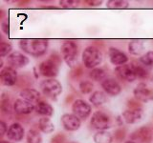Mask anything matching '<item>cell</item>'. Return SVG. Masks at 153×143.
Instances as JSON below:
<instances>
[{
    "label": "cell",
    "instance_id": "6da1fadb",
    "mask_svg": "<svg viewBox=\"0 0 153 143\" xmlns=\"http://www.w3.org/2000/svg\"><path fill=\"white\" fill-rule=\"evenodd\" d=\"M18 46L25 54L33 57H40L46 54L49 46L47 39H36V38H27L19 40Z\"/></svg>",
    "mask_w": 153,
    "mask_h": 143
},
{
    "label": "cell",
    "instance_id": "7a4b0ae2",
    "mask_svg": "<svg viewBox=\"0 0 153 143\" xmlns=\"http://www.w3.org/2000/svg\"><path fill=\"white\" fill-rule=\"evenodd\" d=\"M61 56L56 52H53L49 58L42 61L38 65V72L44 77L55 78L59 74V65L61 64Z\"/></svg>",
    "mask_w": 153,
    "mask_h": 143
},
{
    "label": "cell",
    "instance_id": "3957f363",
    "mask_svg": "<svg viewBox=\"0 0 153 143\" xmlns=\"http://www.w3.org/2000/svg\"><path fill=\"white\" fill-rule=\"evenodd\" d=\"M81 58H82V63L85 68L93 70L102 64L103 56L99 48L95 46H88L83 50Z\"/></svg>",
    "mask_w": 153,
    "mask_h": 143
},
{
    "label": "cell",
    "instance_id": "277c9868",
    "mask_svg": "<svg viewBox=\"0 0 153 143\" xmlns=\"http://www.w3.org/2000/svg\"><path fill=\"white\" fill-rule=\"evenodd\" d=\"M61 57L65 63L72 69L78 66L79 46L74 41H65L60 47Z\"/></svg>",
    "mask_w": 153,
    "mask_h": 143
},
{
    "label": "cell",
    "instance_id": "5b68a950",
    "mask_svg": "<svg viewBox=\"0 0 153 143\" xmlns=\"http://www.w3.org/2000/svg\"><path fill=\"white\" fill-rule=\"evenodd\" d=\"M39 88L42 94L51 99H56L62 93V85L59 80L55 78H46L42 80L39 84Z\"/></svg>",
    "mask_w": 153,
    "mask_h": 143
},
{
    "label": "cell",
    "instance_id": "8992f818",
    "mask_svg": "<svg viewBox=\"0 0 153 143\" xmlns=\"http://www.w3.org/2000/svg\"><path fill=\"white\" fill-rule=\"evenodd\" d=\"M90 124L98 131H106L108 128L111 127V118L106 113L102 111H97L92 114Z\"/></svg>",
    "mask_w": 153,
    "mask_h": 143
},
{
    "label": "cell",
    "instance_id": "52a82bcc",
    "mask_svg": "<svg viewBox=\"0 0 153 143\" xmlns=\"http://www.w3.org/2000/svg\"><path fill=\"white\" fill-rule=\"evenodd\" d=\"M72 111L80 120H86L92 113V108H91V105L86 102L85 100L76 99L72 105Z\"/></svg>",
    "mask_w": 153,
    "mask_h": 143
},
{
    "label": "cell",
    "instance_id": "ba28073f",
    "mask_svg": "<svg viewBox=\"0 0 153 143\" xmlns=\"http://www.w3.org/2000/svg\"><path fill=\"white\" fill-rule=\"evenodd\" d=\"M153 137V131L148 126H142L138 128L130 135V140L137 143H151Z\"/></svg>",
    "mask_w": 153,
    "mask_h": 143
},
{
    "label": "cell",
    "instance_id": "9c48e42d",
    "mask_svg": "<svg viewBox=\"0 0 153 143\" xmlns=\"http://www.w3.org/2000/svg\"><path fill=\"white\" fill-rule=\"evenodd\" d=\"M134 98L140 102H148L153 100V90L150 89L146 83H139L133 91Z\"/></svg>",
    "mask_w": 153,
    "mask_h": 143
},
{
    "label": "cell",
    "instance_id": "30bf717a",
    "mask_svg": "<svg viewBox=\"0 0 153 143\" xmlns=\"http://www.w3.org/2000/svg\"><path fill=\"white\" fill-rule=\"evenodd\" d=\"M61 125L64 130L68 132H75L79 130L81 125V120L74 114H64L60 117Z\"/></svg>",
    "mask_w": 153,
    "mask_h": 143
},
{
    "label": "cell",
    "instance_id": "8fae6325",
    "mask_svg": "<svg viewBox=\"0 0 153 143\" xmlns=\"http://www.w3.org/2000/svg\"><path fill=\"white\" fill-rule=\"evenodd\" d=\"M0 80L1 83L5 86H13L17 84L18 75L16 69L7 66L2 68L0 72Z\"/></svg>",
    "mask_w": 153,
    "mask_h": 143
},
{
    "label": "cell",
    "instance_id": "7c38bea8",
    "mask_svg": "<svg viewBox=\"0 0 153 143\" xmlns=\"http://www.w3.org/2000/svg\"><path fill=\"white\" fill-rule=\"evenodd\" d=\"M7 62L13 69H21L26 67L30 60L28 57L23 55L20 52H13L11 55H9L7 57Z\"/></svg>",
    "mask_w": 153,
    "mask_h": 143
},
{
    "label": "cell",
    "instance_id": "4fadbf2b",
    "mask_svg": "<svg viewBox=\"0 0 153 143\" xmlns=\"http://www.w3.org/2000/svg\"><path fill=\"white\" fill-rule=\"evenodd\" d=\"M115 73L120 78L127 81V82H133L137 79V75L132 64H124L118 66L115 68Z\"/></svg>",
    "mask_w": 153,
    "mask_h": 143
},
{
    "label": "cell",
    "instance_id": "5bb4252c",
    "mask_svg": "<svg viewBox=\"0 0 153 143\" xmlns=\"http://www.w3.org/2000/svg\"><path fill=\"white\" fill-rule=\"evenodd\" d=\"M100 86L105 94L112 97H116L122 92V86L114 77H106L102 82H100Z\"/></svg>",
    "mask_w": 153,
    "mask_h": 143
},
{
    "label": "cell",
    "instance_id": "9a60e30c",
    "mask_svg": "<svg viewBox=\"0 0 153 143\" xmlns=\"http://www.w3.org/2000/svg\"><path fill=\"white\" fill-rule=\"evenodd\" d=\"M122 117L123 121L127 124H136L143 120V118L145 117V113H143V108L133 110L128 109L123 112Z\"/></svg>",
    "mask_w": 153,
    "mask_h": 143
},
{
    "label": "cell",
    "instance_id": "2e32d148",
    "mask_svg": "<svg viewBox=\"0 0 153 143\" xmlns=\"http://www.w3.org/2000/svg\"><path fill=\"white\" fill-rule=\"evenodd\" d=\"M36 109V105L23 98L16 99L13 103V112L17 114H30Z\"/></svg>",
    "mask_w": 153,
    "mask_h": 143
},
{
    "label": "cell",
    "instance_id": "e0dca14e",
    "mask_svg": "<svg viewBox=\"0 0 153 143\" xmlns=\"http://www.w3.org/2000/svg\"><path fill=\"white\" fill-rule=\"evenodd\" d=\"M6 136L8 137V139L18 142V141H21L24 138V136H25V130H24L23 126L20 123L14 122L9 126Z\"/></svg>",
    "mask_w": 153,
    "mask_h": 143
},
{
    "label": "cell",
    "instance_id": "ac0fdd59",
    "mask_svg": "<svg viewBox=\"0 0 153 143\" xmlns=\"http://www.w3.org/2000/svg\"><path fill=\"white\" fill-rule=\"evenodd\" d=\"M108 57L110 62L113 65H117V67L126 64V62L128 61L127 55L115 47H110L108 49Z\"/></svg>",
    "mask_w": 153,
    "mask_h": 143
},
{
    "label": "cell",
    "instance_id": "d6986e66",
    "mask_svg": "<svg viewBox=\"0 0 153 143\" xmlns=\"http://www.w3.org/2000/svg\"><path fill=\"white\" fill-rule=\"evenodd\" d=\"M35 111L36 112V114H40L43 117H49L54 114V108H53V106L51 104L47 103L46 101H43V100H40L39 102L36 104Z\"/></svg>",
    "mask_w": 153,
    "mask_h": 143
},
{
    "label": "cell",
    "instance_id": "ffe728a7",
    "mask_svg": "<svg viewBox=\"0 0 153 143\" xmlns=\"http://www.w3.org/2000/svg\"><path fill=\"white\" fill-rule=\"evenodd\" d=\"M19 94H20L21 98L27 100V101H30V102H32L33 104L40 101V100H39L40 93L36 89H33V88L23 89Z\"/></svg>",
    "mask_w": 153,
    "mask_h": 143
},
{
    "label": "cell",
    "instance_id": "44dd1931",
    "mask_svg": "<svg viewBox=\"0 0 153 143\" xmlns=\"http://www.w3.org/2000/svg\"><path fill=\"white\" fill-rule=\"evenodd\" d=\"M90 103H92L95 107H100L102 106L104 103H106L107 101V97L103 91H95L91 94L89 97Z\"/></svg>",
    "mask_w": 153,
    "mask_h": 143
},
{
    "label": "cell",
    "instance_id": "7402d4cb",
    "mask_svg": "<svg viewBox=\"0 0 153 143\" xmlns=\"http://www.w3.org/2000/svg\"><path fill=\"white\" fill-rule=\"evenodd\" d=\"M0 110H1V114L3 116H11L13 114V105H12L9 97L5 94H3L1 97Z\"/></svg>",
    "mask_w": 153,
    "mask_h": 143
},
{
    "label": "cell",
    "instance_id": "603a6c76",
    "mask_svg": "<svg viewBox=\"0 0 153 143\" xmlns=\"http://www.w3.org/2000/svg\"><path fill=\"white\" fill-rule=\"evenodd\" d=\"M114 136L112 133L106 131H98L93 136V140L95 143H112Z\"/></svg>",
    "mask_w": 153,
    "mask_h": 143
},
{
    "label": "cell",
    "instance_id": "cb8c5ba5",
    "mask_svg": "<svg viewBox=\"0 0 153 143\" xmlns=\"http://www.w3.org/2000/svg\"><path fill=\"white\" fill-rule=\"evenodd\" d=\"M38 128L44 133H52L55 131V125L49 117H41L38 120Z\"/></svg>",
    "mask_w": 153,
    "mask_h": 143
},
{
    "label": "cell",
    "instance_id": "d4e9b609",
    "mask_svg": "<svg viewBox=\"0 0 153 143\" xmlns=\"http://www.w3.org/2000/svg\"><path fill=\"white\" fill-rule=\"evenodd\" d=\"M145 50V44L142 40H132L128 44V52L133 55H140Z\"/></svg>",
    "mask_w": 153,
    "mask_h": 143
},
{
    "label": "cell",
    "instance_id": "484cf974",
    "mask_svg": "<svg viewBox=\"0 0 153 143\" xmlns=\"http://www.w3.org/2000/svg\"><path fill=\"white\" fill-rule=\"evenodd\" d=\"M107 72L104 68H102V67H97L93 70H91L89 72V77L94 80V81H102L107 77Z\"/></svg>",
    "mask_w": 153,
    "mask_h": 143
},
{
    "label": "cell",
    "instance_id": "4316f807",
    "mask_svg": "<svg viewBox=\"0 0 153 143\" xmlns=\"http://www.w3.org/2000/svg\"><path fill=\"white\" fill-rule=\"evenodd\" d=\"M133 68H134V71H135V74L137 75V78H140V79H145V78H147L148 77V71L146 69V67L143 66V64L141 63H137V62H133L131 63Z\"/></svg>",
    "mask_w": 153,
    "mask_h": 143
},
{
    "label": "cell",
    "instance_id": "83f0119b",
    "mask_svg": "<svg viewBox=\"0 0 153 143\" xmlns=\"http://www.w3.org/2000/svg\"><path fill=\"white\" fill-rule=\"evenodd\" d=\"M106 8L113 10H123L129 8V2L126 0H109L106 2Z\"/></svg>",
    "mask_w": 153,
    "mask_h": 143
},
{
    "label": "cell",
    "instance_id": "f1b7e54d",
    "mask_svg": "<svg viewBox=\"0 0 153 143\" xmlns=\"http://www.w3.org/2000/svg\"><path fill=\"white\" fill-rule=\"evenodd\" d=\"M27 143H42V136L40 133L35 129H30L26 136Z\"/></svg>",
    "mask_w": 153,
    "mask_h": 143
},
{
    "label": "cell",
    "instance_id": "f546056e",
    "mask_svg": "<svg viewBox=\"0 0 153 143\" xmlns=\"http://www.w3.org/2000/svg\"><path fill=\"white\" fill-rule=\"evenodd\" d=\"M79 89L83 94H91L94 90V84L89 80H82L79 84Z\"/></svg>",
    "mask_w": 153,
    "mask_h": 143
},
{
    "label": "cell",
    "instance_id": "4dcf8cb0",
    "mask_svg": "<svg viewBox=\"0 0 153 143\" xmlns=\"http://www.w3.org/2000/svg\"><path fill=\"white\" fill-rule=\"evenodd\" d=\"M139 62L145 67H153V51H149L143 55L139 58Z\"/></svg>",
    "mask_w": 153,
    "mask_h": 143
},
{
    "label": "cell",
    "instance_id": "1f68e13d",
    "mask_svg": "<svg viewBox=\"0 0 153 143\" xmlns=\"http://www.w3.org/2000/svg\"><path fill=\"white\" fill-rule=\"evenodd\" d=\"M13 47L12 45L8 42H1L0 43V56L1 58L5 56H8L9 55L12 54Z\"/></svg>",
    "mask_w": 153,
    "mask_h": 143
},
{
    "label": "cell",
    "instance_id": "d6a6232c",
    "mask_svg": "<svg viewBox=\"0 0 153 143\" xmlns=\"http://www.w3.org/2000/svg\"><path fill=\"white\" fill-rule=\"evenodd\" d=\"M32 79L27 75H22L20 77H18V81H17V86L20 88H25V89H29V86L32 84Z\"/></svg>",
    "mask_w": 153,
    "mask_h": 143
},
{
    "label": "cell",
    "instance_id": "836d02e7",
    "mask_svg": "<svg viewBox=\"0 0 153 143\" xmlns=\"http://www.w3.org/2000/svg\"><path fill=\"white\" fill-rule=\"evenodd\" d=\"M62 8H75L80 4L79 0H60L59 2Z\"/></svg>",
    "mask_w": 153,
    "mask_h": 143
},
{
    "label": "cell",
    "instance_id": "e575fe53",
    "mask_svg": "<svg viewBox=\"0 0 153 143\" xmlns=\"http://www.w3.org/2000/svg\"><path fill=\"white\" fill-rule=\"evenodd\" d=\"M82 74H83V69L81 66H76L75 68H73L70 72V76L74 79L80 77Z\"/></svg>",
    "mask_w": 153,
    "mask_h": 143
},
{
    "label": "cell",
    "instance_id": "d590c367",
    "mask_svg": "<svg viewBox=\"0 0 153 143\" xmlns=\"http://www.w3.org/2000/svg\"><path fill=\"white\" fill-rule=\"evenodd\" d=\"M127 107L129 109H140L142 108V105L140 103V101L139 100H137L136 98H133V99H130V100H128L127 101Z\"/></svg>",
    "mask_w": 153,
    "mask_h": 143
},
{
    "label": "cell",
    "instance_id": "8d00e7d4",
    "mask_svg": "<svg viewBox=\"0 0 153 143\" xmlns=\"http://www.w3.org/2000/svg\"><path fill=\"white\" fill-rule=\"evenodd\" d=\"M126 137V130L124 129H118L115 131V139L118 141H122Z\"/></svg>",
    "mask_w": 153,
    "mask_h": 143
},
{
    "label": "cell",
    "instance_id": "74e56055",
    "mask_svg": "<svg viewBox=\"0 0 153 143\" xmlns=\"http://www.w3.org/2000/svg\"><path fill=\"white\" fill-rule=\"evenodd\" d=\"M65 139L66 138H65L64 135H62L61 133H59L57 135H56L52 137L51 141H52V143H64Z\"/></svg>",
    "mask_w": 153,
    "mask_h": 143
},
{
    "label": "cell",
    "instance_id": "f35d334b",
    "mask_svg": "<svg viewBox=\"0 0 153 143\" xmlns=\"http://www.w3.org/2000/svg\"><path fill=\"white\" fill-rule=\"evenodd\" d=\"M8 126L6 122H5L4 120H1V122H0V133H1V136H4L5 135H7V132H8Z\"/></svg>",
    "mask_w": 153,
    "mask_h": 143
},
{
    "label": "cell",
    "instance_id": "ab89813d",
    "mask_svg": "<svg viewBox=\"0 0 153 143\" xmlns=\"http://www.w3.org/2000/svg\"><path fill=\"white\" fill-rule=\"evenodd\" d=\"M86 5H88L90 7H96V6H100L102 3V1H99V0H88V1H85L84 2Z\"/></svg>",
    "mask_w": 153,
    "mask_h": 143
},
{
    "label": "cell",
    "instance_id": "60d3db41",
    "mask_svg": "<svg viewBox=\"0 0 153 143\" xmlns=\"http://www.w3.org/2000/svg\"><path fill=\"white\" fill-rule=\"evenodd\" d=\"M1 30L3 31L4 33H6V35H9V22L8 20H3L1 22Z\"/></svg>",
    "mask_w": 153,
    "mask_h": 143
},
{
    "label": "cell",
    "instance_id": "b9f144b4",
    "mask_svg": "<svg viewBox=\"0 0 153 143\" xmlns=\"http://www.w3.org/2000/svg\"><path fill=\"white\" fill-rule=\"evenodd\" d=\"M19 3V5H20V6H22V5H26V3L28 4V3H30L29 1H20V2H18Z\"/></svg>",
    "mask_w": 153,
    "mask_h": 143
},
{
    "label": "cell",
    "instance_id": "7bdbcfd3",
    "mask_svg": "<svg viewBox=\"0 0 153 143\" xmlns=\"http://www.w3.org/2000/svg\"><path fill=\"white\" fill-rule=\"evenodd\" d=\"M124 143H137V142H135V141H133V140H130V139H129V140L126 141Z\"/></svg>",
    "mask_w": 153,
    "mask_h": 143
},
{
    "label": "cell",
    "instance_id": "ee69618b",
    "mask_svg": "<svg viewBox=\"0 0 153 143\" xmlns=\"http://www.w3.org/2000/svg\"><path fill=\"white\" fill-rule=\"evenodd\" d=\"M0 143H11V142H9L7 140H1V142H0Z\"/></svg>",
    "mask_w": 153,
    "mask_h": 143
},
{
    "label": "cell",
    "instance_id": "f6af8a7d",
    "mask_svg": "<svg viewBox=\"0 0 153 143\" xmlns=\"http://www.w3.org/2000/svg\"><path fill=\"white\" fill-rule=\"evenodd\" d=\"M67 143H78V142H75V141H70V142H67Z\"/></svg>",
    "mask_w": 153,
    "mask_h": 143
},
{
    "label": "cell",
    "instance_id": "bcb514c9",
    "mask_svg": "<svg viewBox=\"0 0 153 143\" xmlns=\"http://www.w3.org/2000/svg\"><path fill=\"white\" fill-rule=\"evenodd\" d=\"M151 82L153 83V75H152V77H151Z\"/></svg>",
    "mask_w": 153,
    "mask_h": 143
},
{
    "label": "cell",
    "instance_id": "7dc6e473",
    "mask_svg": "<svg viewBox=\"0 0 153 143\" xmlns=\"http://www.w3.org/2000/svg\"><path fill=\"white\" fill-rule=\"evenodd\" d=\"M152 131H153V129H152Z\"/></svg>",
    "mask_w": 153,
    "mask_h": 143
}]
</instances>
